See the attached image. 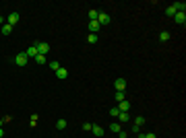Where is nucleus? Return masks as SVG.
<instances>
[{"label":"nucleus","instance_id":"28","mask_svg":"<svg viewBox=\"0 0 186 138\" xmlns=\"http://www.w3.org/2000/svg\"><path fill=\"white\" fill-rule=\"evenodd\" d=\"M141 138H157V136H155V134H151V132H149V134H141Z\"/></svg>","mask_w":186,"mask_h":138},{"label":"nucleus","instance_id":"29","mask_svg":"<svg viewBox=\"0 0 186 138\" xmlns=\"http://www.w3.org/2000/svg\"><path fill=\"white\" fill-rule=\"evenodd\" d=\"M2 136H4V132H2V128H0V138H2Z\"/></svg>","mask_w":186,"mask_h":138},{"label":"nucleus","instance_id":"11","mask_svg":"<svg viewBox=\"0 0 186 138\" xmlns=\"http://www.w3.org/2000/svg\"><path fill=\"white\" fill-rule=\"evenodd\" d=\"M118 109H120V111H128V109H130V103L124 99L122 103H118Z\"/></svg>","mask_w":186,"mask_h":138},{"label":"nucleus","instance_id":"12","mask_svg":"<svg viewBox=\"0 0 186 138\" xmlns=\"http://www.w3.org/2000/svg\"><path fill=\"white\" fill-rule=\"evenodd\" d=\"M110 130H112L114 134H118V132H120L122 128H120V124H118V122H112V124H110Z\"/></svg>","mask_w":186,"mask_h":138},{"label":"nucleus","instance_id":"7","mask_svg":"<svg viewBox=\"0 0 186 138\" xmlns=\"http://www.w3.org/2000/svg\"><path fill=\"white\" fill-rule=\"evenodd\" d=\"M174 21H176L178 25H184L186 23V15L184 12H176V15H174Z\"/></svg>","mask_w":186,"mask_h":138},{"label":"nucleus","instance_id":"13","mask_svg":"<svg viewBox=\"0 0 186 138\" xmlns=\"http://www.w3.org/2000/svg\"><path fill=\"white\" fill-rule=\"evenodd\" d=\"M0 31H2V35H10V33H12V27H10V25H2Z\"/></svg>","mask_w":186,"mask_h":138},{"label":"nucleus","instance_id":"23","mask_svg":"<svg viewBox=\"0 0 186 138\" xmlns=\"http://www.w3.org/2000/svg\"><path fill=\"white\" fill-rule=\"evenodd\" d=\"M35 62H37V64H46V56L37 54V56H35Z\"/></svg>","mask_w":186,"mask_h":138},{"label":"nucleus","instance_id":"25","mask_svg":"<svg viewBox=\"0 0 186 138\" xmlns=\"http://www.w3.org/2000/svg\"><path fill=\"white\" fill-rule=\"evenodd\" d=\"M29 126H31V128H35V126H37V115H35V113L31 115V122H29Z\"/></svg>","mask_w":186,"mask_h":138},{"label":"nucleus","instance_id":"10","mask_svg":"<svg viewBox=\"0 0 186 138\" xmlns=\"http://www.w3.org/2000/svg\"><path fill=\"white\" fill-rule=\"evenodd\" d=\"M91 132H93V134H95L97 138H101V136H103V128H101V126H93V128H91Z\"/></svg>","mask_w":186,"mask_h":138},{"label":"nucleus","instance_id":"3","mask_svg":"<svg viewBox=\"0 0 186 138\" xmlns=\"http://www.w3.org/2000/svg\"><path fill=\"white\" fill-rule=\"evenodd\" d=\"M114 87H116V91L124 93V89H126V81H124V78H116V83H114Z\"/></svg>","mask_w":186,"mask_h":138},{"label":"nucleus","instance_id":"22","mask_svg":"<svg viewBox=\"0 0 186 138\" xmlns=\"http://www.w3.org/2000/svg\"><path fill=\"white\" fill-rule=\"evenodd\" d=\"M97 39H99V37H97L95 33H89V37H87V41H89V44H97Z\"/></svg>","mask_w":186,"mask_h":138},{"label":"nucleus","instance_id":"5","mask_svg":"<svg viewBox=\"0 0 186 138\" xmlns=\"http://www.w3.org/2000/svg\"><path fill=\"white\" fill-rule=\"evenodd\" d=\"M25 54H27V58H35V56L40 54V52H37V46H35V44H33V46H29Z\"/></svg>","mask_w":186,"mask_h":138},{"label":"nucleus","instance_id":"30","mask_svg":"<svg viewBox=\"0 0 186 138\" xmlns=\"http://www.w3.org/2000/svg\"><path fill=\"white\" fill-rule=\"evenodd\" d=\"M0 23H4V19H2V17H0Z\"/></svg>","mask_w":186,"mask_h":138},{"label":"nucleus","instance_id":"15","mask_svg":"<svg viewBox=\"0 0 186 138\" xmlns=\"http://www.w3.org/2000/svg\"><path fill=\"white\" fill-rule=\"evenodd\" d=\"M168 39H170V33H168V31H161V33H159V41H163V44H165Z\"/></svg>","mask_w":186,"mask_h":138},{"label":"nucleus","instance_id":"4","mask_svg":"<svg viewBox=\"0 0 186 138\" xmlns=\"http://www.w3.org/2000/svg\"><path fill=\"white\" fill-rule=\"evenodd\" d=\"M97 23H99V25H108V23H110V15L99 12V15H97Z\"/></svg>","mask_w":186,"mask_h":138},{"label":"nucleus","instance_id":"6","mask_svg":"<svg viewBox=\"0 0 186 138\" xmlns=\"http://www.w3.org/2000/svg\"><path fill=\"white\" fill-rule=\"evenodd\" d=\"M17 23H19V15H17V12H10V15H8V23H6V25L15 27Z\"/></svg>","mask_w":186,"mask_h":138},{"label":"nucleus","instance_id":"2","mask_svg":"<svg viewBox=\"0 0 186 138\" xmlns=\"http://www.w3.org/2000/svg\"><path fill=\"white\" fill-rule=\"evenodd\" d=\"M27 54H17V58H15V62H17V66H25L27 64Z\"/></svg>","mask_w":186,"mask_h":138},{"label":"nucleus","instance_id":"8","mask_svg":"<svg viewBox=\"0 0 186 138\" xmlns=\"http://www.w3.org/2000/svg\"><path fill=\"white\" fill-rule=\"evenodd\" d=\"M99 27H101V25H99L97 21H89V33H95V35H97Z\"/></svg>","mask_w":186,"mask_h":138},{"label":"nucleus","instance_id":"21","mask_svg":"<svg viewBox=\"0 0 186 138\" xmlns=\"http://www.w3.org/2000/svg\"><path fill=\"white\" fill-rule=\"evenodd\" d=\"M97 15H99V12H97L95 8H93V10H89V21H97Z\"/></svg>","mask_w":186,"mask_h":138},{"label":"nucleus","instance_id":"17","mask_svg":"<svg viewBox=\"0 0 186 138\" xmlns=\"http://www.w3.org/2000/svg\"><path fill=\"white\" fill-rule=\"evenodd\" d=\"M165 15H168V17H174V15H176V8H174V4L165 8Z\"/></svg>","mask_w":186,"mask_h":138},{"label":"nucleus","instance_id":"32","mask_svg":"<svg viewBox=\"0 0 186 138\" xmlns=\"http://www.w3.org/2000/svg\"><path fill=\"white\" fill-rule=\"evenodd\" d=\"M139 138H141V136H139Z\"/></svg>","mask_w":186,"mask_h":138},{"label":"nucleus","instance_id":"20","mask_svg":"<svg viewBox=\"0 0 186 138\" xmlns=\"http://www.w3.org/2000/svg\"><path fill=\"white\" fill-rule=\"evenodd\" d=\"M126 97H124V93H120V91H116V103H122Z\"/></svg>","mask_w":186,"mask_h":138},{"label":"nucleus","instance_id":"24","mask_svg":"<svg viewBox=\"0 0 186 138\" xmlns=\"http://www.w3.org/2000/svg\"><path fill=\"white\" fill-rule=\"evenodd\" d=\"M110 113H112L114 118H118V115H120V109H118V105H116V107H112V109H110Z\"/></svg>","mask_w":186,"mask_h":138},{"label":"nucleus","instance_id":"31","mask_svg":"<svg viewBox=\"0 0 186 138\" xmlns=\"http://www.w3.org/2000/svg\"><path fill=\"white\" fill-rule=\"evenodd\" d=\"M2 124H4V120H0V126H2Z\"/></svg>","mask_w":186,"mask_h":138},{"label":"nucleus","instance_id":"1","mask_svg":"<svg viewBox=\"0 0 186 138\" xmlns=\"http://www.w3.org/2000/svg\"><path fill=\"white\" fill-rule=\"evenodd\" d=\"M35 46H37V52H40V54H42V56H46L48 52H50V46H48L46 41H37V44H35Z\"/></svg>","mask_w":186,"mask_h":138},{"label":"nucleus","instance_id":"16","mask_svg":"<svg viewBox=\"0 0 186 138\" xmlns=\"http://www.w3.org/2000/svg\"><path fill=\"white\" fill-rule=\"evenodd\" d=\"M143 124H145V118H143V115H137V118H135V126H143Z\"/></svg>","mask_w":186,"mask_h":138},{"label":"nucleus","instance_id":"14","mask_svg":"<svg viewBox=\"0 0 186 138\" xmlns=\"http://www.w3.org/2000/svg\"><path fill=\"white\" fill-rule=\"evenodd\" d=\"M118 120H120V122H128V120H130V115H128V111H120V115H118Z\"/></svg>","mask_w":186,"mask_h":138},{"label":"nucleus","instance_id":"9","mask_svg":"<svg viewBox=\"0 0 186 138\" xmlns=\"http://www.w3.org/2000/svg\"><path fill=\"white\" fill-rule=\"evenodd\" d=\"M56 76H58L60 81H64V78L68 76V72H66V68H58V70H56Z\"/></svg>","mask_w":186,"mask_h":138},{"label":"nucleus","instance_id":"26","mask_svg":"<svg viewBox=\"0 0 186 138\" xmlns=\"http://www.w3.org/2000/svg\"><path fill=\"white\" fill-rule=\"evenodd\" d=\"M91 128H93V124H89V122H85V124H83V130H87V132H89Z\"/></svg>","mask_w":186,"mask_h":138},{"label":"nucleus","instance_id":"18","mask_svg":"<svg viewBox=\"0 0 186 138\" xmlns=\"http://www.w3.org/2000/svg\"><path fill=\"white\" fill-rule=\"evenodd\" d=\"M58 68H60V62H56V60H52V62H50V70H54V72H56Z\"/></svg>","mask_w":186,"mask_h":138},{"label":"nucleus","instance_id":"27","mask_svg":"<svg viewBox=\"0 0 186 138\" xmlns=\"http://www.w3.org/2000/svg\"><path fill=\"white\" fill-rule=\"evenodd\" d=\"M118 138H128V132H124V130H120V132H118Z\"/></svg>","mask_w":186,"mask_h":138},{"label":"nucleus","instance_id":"19","mask_svg":"<svg viewBox=\"0 0 186 138\" xmlns=\"http://www.w3.org/2000/svg\"><path fill=\"white\" fill-rule=\"evenodd\" d=\"M56 128H58V130H64V128H66V120H58V122H56Z\"/></svg>","mask_w":186,"mask_h":138}]
</instances>
